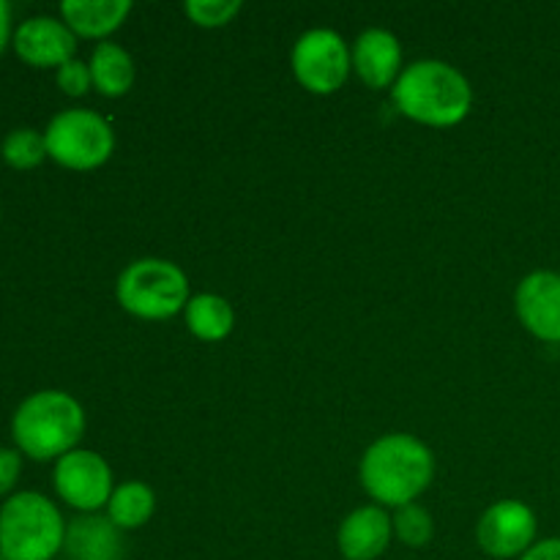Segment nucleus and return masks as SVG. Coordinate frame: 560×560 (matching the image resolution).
<instances>
[{"mask_svg":"<svg viewBox=\"0 0 560 560\" xmlns=\"http://www.w3.org/2000/svg\"><path fill=\"white\" fill-rule=\"evenodd\" d=\"M435 457L413 435H386L366 448L361 459V485L377 503L405 506L430 487Z\"/></svg>","mask_w":560,"mask_h":560,"instance_id":"f257e3e1","label":"nucleus"},{"mask_svg":"<svg viewBox=\"0 0 560 560\" xmlns=\"http://www.w3.org/2000/svg\"><path fill=\"white\" fill-rule=\"evenodd\" d=\"M399 113L427 126H454L468 115L474 93L468 80L443 60H416L394 82Z\"/></svg>","mask_w":560,"mask_h":560,"instance_id":"f03ea898","label":"nucleus"},{"mask_svg":"<svg viewBox=\"0 0 560 560\" xmlns=\"http://www.w3.org/2000/svg\"><path fill=\"white\" fill-rule=\"evenodd\" d=\"M14 441L27 457L52 459L74 452L85 432V413L66 392L31 394L11 419Z\"/></svg>","mask_w":560,"mask_h":560,"instance_id":"7ed1b4c3","label":"nucleus"},{"mask_svg":"<svg viewBox=\"0 0 560 560\" xmlns=\"http://www.w3.org/2000/svg\"><path fill=\"white\" fill-rule=\"evenodd\" d=\"M63 539L58 506L38 492H16L0 509V560H52Z\"/></svg>","mask_w":560,"mask_h":560,"instance_id":"20e7f679","label":"nucleus"},{"mask_svg":"<svg viewBox=\"0 0 560 560\" xmlns=\"http://www.w3.org/2000/svg\"><path fill=\"white\" fill-rule=\"evenodd\" d=\"M118 301L126 312L145 320H167L189 304V282L175 262L145 257L120 273Z\"/></svg>","mask_w":560,"mask_h":560,"instance_id":"39448f33","label":"nucleus"},{"mask_svg":"<svg viewBox=\"0 0 560 560\" xmlns=\"http://www.w3.org/2000/svg\"><path fill=\"white\" fill-rule=\"evenodd\" d=\"M47 156L71 170H93L109 159L115 148L113 126L91 109H63L49 120Z\"/></svg>","mask_w":560,"mask_h":560,"instance_id":"423d86ee","label":"nucleus"},{"mask_svg":"<svg viewBox=\"0 0 560 560\" xmlns=\"http://www.w3.org/2000/svg\"><path fill=\"white\" fill-rule=\"evenodd\" d=\"M353 66V55L339 33L328 27L306 31L293 47V71L301 85L312 93H334L345 85Z\"/></svg>","mask_w":560,"mask_h":560,"instance_id":"0eeeda50","label":"nucleus"},{"mask_svg":"<svg viewBox=\"0 0 560 560\" xmlns=\"http://www.w3.org/2000/svg\"><path fill=\"white\" fill-rule=\"evenodd\" d=\"M55 490L69 506L93 514L113 498V470L96 452L74 448L55 465Z\"/></svg>","mask_w":560,"mask_h":560,"instance_id":"6e6552de","label":"nucleus"},{"mask_svg":"<svg viewBox=\"0 0 560 560\" xmlns=\"http://www.w3.org/2000/svg\"><path fill=\"white\" fill-rule=\"evenodd\" d=\"M536 514L523 501L492 503L479 520L476 539L492 558H523L536 545Z\"/></svg>","mask_w":560,"mask_h":560,"instance_id":"1a4fd4ad","label":"nucleus"},{"mask_svg":"<svg viewBox=\"0 0 560 560\" xmlns=\"http://www.w3.org/2000/svg\"><path fill=\"white\" fill-rule=\"evenodd\" d=\"M514 306L523 326L536 339L560 345V273L534 271L517 284Z\"/></svg>","mask_w":560,"mask_h":560,"instance_id":"9d476101","label":"nucleus"},{"mask_svg":"<svg viewBox=\"0 0 560 560\" xmlns=\"http://www.w3.org/2000/svg\"><path fill=\"white\" fill-rule=\"evenodd\" d=\"M14 49L31 66H63L74 58L77 38L66 22L55 16H31L14 33Z\"/></svg>","mask_w":560,"mask_h":560,"instance_id":"9b49d317","label":"nucleus"},{"mask_svg":"<svg viewBox=\"0 0 560 560\" xmlns=\"http://www.w3.org/2000/svg\"><path fill=\"white\" fill-rule=\"evenodd\" d=\"M394 523L381 506H361L339 525V552L345 560H375L392 545Z\"/></svg>","mask_w":560,"mask_h":560,"instance_id":"f8f14e48","label":"nucleus"},{"mask_svg":"<svg viewBox=\"0 0 560 560\" xmlns=\"http://www.w3.org/2000/svg\"><path fill=\"white\" fill-rule=\"evenodd\" d=\"M63 552L69 560H124V536L109 517L82 514L66 525Z\"/></svg>","mask_w":560,"mask_h":560,"instance_id":"ddd939ff","label":"nucleus"},{"mask_svg":"<svg viewBox=\"0 0 560 560\" xmlns=\"http://www.w3.org/2000/svg\"><path fill=\"white\" fill-rule=\"evenodd\" d=\"M402 66V47L397 36L383 27H372L359 36L353 47V69L370 88H386L397 80Z\"/></svg>","mask_w":560,"mask_h":560,"instance_id":"4468645a","label":"nucleus"},{"mask_svg":"<svg viewBox=\"0 0 560 560\" xmlns=\"http://www.w3.org/2000/svg\"><path fill=\"white\" fill-rule=\"evenodd\" d=\"M131 11L129 0H63L60 14L66 25L88 38H98L113 33Z\"/></svg>","mask_w":560,"mask_h":560,"instance_id":"2eb2a0df","label":"nucleus"},{"mask_svg":"<svg viewBox=\"0 0 560 560\" xmlns=\"http://www.w3.org/2000/svg\"><path fill=\"white\" fill-rule=\"evenodd\" d=\"M91 77L93 85L104 96H124L135 85V60L120 44L102 42L91 55Z\"/></svg>","mask_w":560,"mask_h":560,"instance_id":"dca6fc26","label":"nucleus"},{"mask_svg":"<svg viewBox=\"0 0 560 560\" xmlns=\"http://www.w3.org/2000/svg\"><path fill=\"white\" fill-rule=\"evenodd\" d=\"M186 326L191 328V334L206 342H219V339L228 337L235 326V312L222 295L213 293H200L195 299H189L186 304Z\"/></svg>","mask_w":560,"mask_h":560,"instance_id":"f3484780","label":"nucleus"},{"mask_svg":"<svg viewBox=\"0 0 560 560\" xmlns=\"http://www.w3.org/2000/svg\"><path fill=\"white\" fill-rule=\"evenodd\" d=\"M156 509V495L142 481H126L118 490H113V498L107 503V517L118 525L120 530H135L151 520Z\"/></svg>","mask_w":560,"mask_h":560,"instance_id":"a211bd4d","label":"nucleus"},{"mask_svg":"<svg viewBox=\"0 0 560 560\" xmlns=\"http://www.w3.org/2000/svg\"><path fill=\"white\" fill-rule=\"evenodd\" d=\"M44 156H47V140L36 129L22 126V129L9 131V137L3 140V159L11 167H36Z\"/></svg>","mask_w":560,"mask_h":560,"instance_id":"6ab92c4d","label":"nucleus"},{"mask_svg":"<svg viewBox=\"0 0 560 560\" xmlns=\"http://www.w3.org/2000/svg\"><path fill=\"white\" fill-rule=\"evenodd\" d=\"M394 534L399 536V541L408 547H424L430 545L432 536H435V523H432L430 512L421 509L419 503H405L394 514Z\"/></svg>","mask_w":560,"mask_h":560,"instance_id":"aec40b11","label":"nucleus"},{"mask_svg":"<svg viewBox=\"0 0 560 560\" xmlns=\"http://www.w3.org/2000/svg\"><path fill=\"white\" fill-rule=\"evenodd\" d=\"M186 14L202 27L228 25L241 11V0H186Z\"/></svg>","mask_w":560,"mask_h":560,"instance_id":"412c9836","label":"nucleus"},{"mask_svg":"<svg viewBox=\"0 0 560 560\" xmlns=\"http://www.w3.org/2000/svg\"><path fill=\"white\" fill-rule=\"evenodd\" d=\"M91 82H93L91 66H85L82 60L71 58L58 69V85L63 88L69 96H82V93L91 88Z\"/></svg>","mask_w":560,"mask_h":560,"instance_id":"4be33fe9","label":"nucleus"},{"mask_svg":"<svg viewBox=\"0 0 560 560\" xmlns=\"http://www.w3.org/2000/svg\"><path fill=\"white\" fill-rule=\"evenodd\" d=\"M20 476V454L14 448H0V495L14 487Z\"/></svg>","mask_w":560,"mask_h":560,"instance_id":"5701e85b","label":"nucleus"},{"mask_svg":"<svg viewBox=\"0 0 560 560\" xmlns=\"http://www.w3.org/2000/svg\"><path fill=\"white\" fill-rule=\"evenodd\" d=\"M520 560H560V539H541Z\"/></svg>","mask_w":560,"mask_h":560,"instance_id":"b1692460","label":"nucleus"},{"mask_svg":"<svg viewBox=\"0 0 560 560\" xmlns=\"http://www.w3.org/2000/svg\"><path fill=\"white\" fill-rule=\"evenodd\" d=\"M9 22H11V9L5 0H0V52H3L5 42H9Z\"/></svg>","mask_w":560,"mask_h":560,"instance_id":"393cba45","label":"nucleus"}]
</instances>
